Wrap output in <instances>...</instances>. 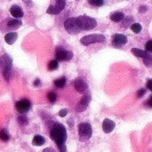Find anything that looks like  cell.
I'll use <instances>...</instances> for the list:
<instances>
[{"mask_svg":"<svg viewBox=\"0 0 152 152\" xmlns=\"http://www.w3.org/2000/svg\"><path fill=\"white\" fill-rule=\"evenodd\" d=\"M52 140L55 142L58 147L63 145L67 140V132L63 125L60 123H55L51 128L50 133Z\"/></svg>","mask_w":152,"mask_h":152,"instance_id":"1","label":"cell"},{"mask_svg":"<svg viewBox=\"0 0 152 152\" xmlns=\"http://www.w3.org/2000/svg\"><path fill=\"white\" fill-rule=\"evenodd\" d=\"M12 59L10 56L7 54H4L3 57L0 58V67L3 69V76L5 81H10L12 75Z\"/></svg>","mask_w":152,"mask_h":152,"instance_id":"2","label":"cell"},{"mask_svg":"<svg viewBox=\"0 0 152 152\" xmlns=\"http://www.w3.org/2000/svg\"><path fill=\"white\" fill-rule=\"evenodd\" d=\"M77 25L80 28V30H90L96 27L97 21L95 19L86 16V15H81L77 18Z\"/></svg>","mask_w":152,"mask_h":152,"instance_id":"3","label":"cell"},{"mask_svg":"<svg viewBox=\"0 0 152 152\" xmlns=\"http://www.w3.org/2000/svg\"><path fill=\"white\" fill-rule=\"evenodd\" d=\"M106 40V37L101 34H91L85 36L81 38L80 42L84 45H89L95 43H103Z\"/></svg>","mask_w":152,"mask_h":152,"instance_id":"4","label":"cell"},{"mask_svg":"<svg viewBox=\"0 0 152 152\" xmlns=\"http://www.w3.org/2000/svg\"><path fill=\"white\" fill-rule=\"evenodd\" d=\"M79 139L82 142L89 140L92 136V126L88 123H81L78 126Z\"/></svg>","mask_w":152,"mask_h":152,"instance_id":"5","label":"cell"},{"mask_svg":"<svg viewBox=\"0 0 152 152\" xmlns=\"http://www.w3.org/2000/svg\"><path fill=\"white\" fill-rule=\"evenodd\" d=\"M64 28H65L66 31L68 33H69V34H77V33H79L81 31L78 25H77V18H74V17L68 18L65 20Z\"/></svg>","mask_w":152,"mask_h":152,"instance_id":"6","label":"cell"},{"mask_svg":"<svg viewBox=\"0 0 152 152\" xmlns=\"http://www.w3.org/2000/svg\"><path fill=\"white\" fill-rule=\"evenodd\" d=\"M66 0H55V5H50L46 11L49 14H59L65 7Z\"/></svg>","mask_w":152,"mask_h":152,"instance_id":"7","label":"cell"},{"mask_svg":"<svg viewBox=\"0 0 152 152\" xmlns=\"http://www.w3.org/2000/svg\"><path fill=\"white\" fill-rule=\"evenodd\" d=\"M55 56L56 59L59 61H69L73 57V53L70 51H67L61 47H57Z\"/></svg>","mask_w":152,"mask_h":152,"instance_id":"8","label":"cell"},{"mask_svg":"<svg viewBox=\"0 0 152 152\" xmlns=\"http://www.w3.org/2000/svg\"><path fill=\"white\" fill-rule=\"evenodd\" d=\"M16 110L20 113V114H24L26 112H28L30 108H31V103L28 99H22L19 102H16Z\"/></svg>","mask_w":152,"mask_h":152,"instance_id":"9","label":"cell"},{"mask_svg":"<svg viewBox=\"0 0 152 152\" xmlns=\"http://www.w3.org/2000/svg\"><path fill=\"white\" fill-rule=\"evenodd\" d=\"M90 99L91 98H90L89 95H84L81 98V100L78 102V104L77 105V111L82 112V111L86 110L87 106H88V104H89V102H90Z\"/></svg>","mask_w":152,"mask_h":152,"instance_id":"10","label":"cell"},{"mask_svg":"<svg viewBox=\"0 0 152 152\" xmlns=\"http://www.w3.org/2000/svg\"><path fill=\"white\" fill-rule=\"evenodd\" d=\"M116 126V124L114 123V121L109 119V118H105L103 120V123H102V130L104 133L106 134H110L111 133L114 128Z\"/></svg>","mask_w":152,"mask_h":152,"instance_id":"11","label":"cell"},{"mask_svg":"<svg viewBox=\"0 0 152 152\" xmlns=\"http://www.w3.org/2000/svg\"><path fill=\"white\" fill-rule=\"evenodd\" d=\"M74 86H75V89L78 93H81V94L85 93L87 90V84L83 79H80V78H77L75 80Z\"/></svg>","mask_w":152,"mask_h":152,"instance_id":"12","label":"cell"},{"mask_svg":"<svg viewBox=\"0 0 152 152\" xmlns=\"http://www.w3.org/2000/svg\"><path fill=\"white\" fill-rule=\"evenodd\" d=\"M127 42V38L123 34H115L112 37V43L114 45H122Z\"/></svg>","mask_w":152,"mask_h":152,"instance_id":"13","label":"cell"},{"mask_svg":"<svg viewBox=\"0 0 152 152\" xmlns=\"http://www.w3.org/2000/svg\"><path fill=\"white\" fill-rule=\"evenodd\" d=\"M10 12L12 14V17L16 18V19H19V18H21L23 16V11L22 9L19 6V5H12L11 8H10Z\"/></svg>","mask_w":152,"mask_h":152,"instance_id":"14","label":"cell"},{"mask_svg":"<svg viewBox=\"0 0 152 152\" xmlns=\"http://www.w3.org/2000/svg\"><path fill=\"white\" fill-rule=\"evenodd\" d=\"M17 37H18V34L17 33H15V32H10V33H7L4 36V41L8 45H12L17 40Z\"/></svg>","mask_w":152,"mask_h":152,"instance_id":"15","label":"cell"},{"mask_svg":"<svg viewBox=\"0 0 152 152\" xmlns=\"http://www.w3.org/2000/svg\"><path fill=\"white\" fill-rule=\"evenodd\" d=\"M124 18H125V15L121 12H116L110 16V20L114 22H120L121 20H124Z\"/></svg>","mask_w":152,"mask_h":152,"instance_id":"16","label":"cell"},{"mask_svg":"<svg viewBox=\"0 0 152 152\" xmlns=\"http://www.w3.org/2000/svg\"><path fill=\"white\" fill-rule=\"evenodd\" d=\"M21 24H22L21 20H17V19H12V20H10L7 22L8 28H19Z\"/></svg>","mask_w":152,"mask_h":152,"instance_id":"17","label":"cell"},{"mask_svg":"<svg viewBox=\"0 0 152 152\" xmlns=\"http://www.w3.org/2000/svg\"><path fill=\"white\" fill-rule=\"evenodd\" d=\"M45 140L41 135H36L32 140V143L35 146H42L43 144H45Z\"/></svg>","mask_w":152,"mask_h":152,"instance_id":"18","label":"cell"},{"mask_svg":"<svg viewBox=\"0 0 152 152\" xmlns=\"http://www.w3.org/2000/svg\"><path fill=\"white\" fill-rule=\"evenodd\" d=\"M66 81H67L66 77H61L54 80V86L56 87H58V88H63L65 86V85H66Z\"/></svg>","mask_w":152,"mask_h":152,"instance_id":"19","label":"cell"},{"mask_svg":"<svg viewBox=\"0 0 152 152\" xmlns=\"http://www.w3.org/2000/svg\"><path fill=\"white\" fill-rule=\"evenodd\" d=\"M131 52L136 56V57H140V58H143L146 56L147 54V52L146 51H143L142 49H138V48H133L131 50Z\"/></svg>","mask_w":152,"mask_h":152,"instance_id":"20","label":"cell"},{"mask_svg":"<svg viewBox=\"0 0 152 152\" xmlns=\"http://www.w3.org/2000/svg\"><path fill=\"white\" fill-rule=\"evenodd\" d=\"M18 123H19L20 126H26L28 123V118L26 116H23V115L19 116L18 117Z\"/></svg>","mask_w":152,"mask_h":152,"instance_id":"21","label":"cell"},{"mask_svg":"<svg viewBox=\"0 0 152 152\" xmlns=\"http://www.w3.org/2000/svg\"><path fill=\"white\" fill-rule=\"evenodd\" d=\"M10 136L8 134V133L5 130H1L0 131V140H2L3 142H7L9 141Z\"/></svg>","mask_w":152,"mask_h":152,"instance_id":"22","label":"cell"},{"mask_svg":"<svg viewBox=\"0 0 152 152\" xmlns=\"http://www.w3.org/2000/svg\"><path fill=\"white\" fill-rule=\"evenodd\" d=\"M142 25L139 24V23H134L131 25V29L134 32V33H140L142 31Z\"/></svg>","mask_w":152,"mask_h":152,"instance_id":"23","label":"cell"},{"mask_svg":"<svg viewBox=\"0 0 152 152\" xmlns=\"http://www.w3.org/2000/svg\"><path fill=\"white\" fill-rule=\"evenodd\" d=\"M143 62L147 67H151L152 66V56L146 54L145 57H143Z\"/></svg>","mask_w":152,"mask_h":152,"instance_id":"24","label":"cell"},{"mask_svg":"<svg viewBox=\"0 0 152 152\" xmlns=\"http://www.w3.org/2000/svg\"><path fill=\"white\" fill-rule=\"evenodd\" d=\"M88 3L94 6H102L104 4V0H88Z\"/></svg>","mask_w":152,"mask_h":152,"instance_id":"25","label":"cell"},{"mask_svg":"<svg viewBox=\"0 0 152 152\" xmlns=\"http://www.w3.org/2000/svg\"><path fill=\"white\" fill-rule=\"evenodd\" d=\"M58 69V61L56 60L52 61L49 64H48V69L49 70H55Z\"/></svg>","mask_w":152,"mask_h":152,"instance_id":"26","label":"cell"},{"mask_svg":"<svg viewBox=\"0 0 152 152\" xmlns=\"http://www.w3.org/2000/svg\"><path fill=\"white\" fill-rule=\"evenodd\" d=\"M47 98H48L49 102H54L56 101V99H57V95H56V94H55V93H53V92H50V93H48V94H47Z\"/></svg>","mask_w":152,"mask_h":152,"instance_id":"27","label":"cell"},{"mask_svg":"<svg viewBox=\"0 0 152 152\" xmlns=\"http://www.w3.org/2000/svg\"><path fill=\"white\" fill-rule=\"evenodd\" d=\"M145 49L148 52H152V40H149L145 45Z\"/></svg>","mask_w":152,"mask_h":152,"instance_id":"28","label":"cell"},{"mask_svg":"<svg viewBox=\"0 0 152 152\" xmlns=\"http://www.w3.org/2000/svg\"><path fill=\"white\" fill-rule=\"evenodd\" d=\"M145 93H146V91H145V89H140L138 92H137V97H139V98H141V97H142L144 94H145Z\"/></svg>","mask_w":152,"mask_h":152,"instance_id":"29","label":"cell"},{"mask_svg":"<svg viewBox=\"0 0 152 152\" xmlns=\"http://www.w3.org/2000/svg\"><path fill=\"white\" fill-rule=\"evenodd\" d=\"M67 114H68V110H61L59 112V116L61 117V118H64L65 116H67Z\"/></svg>","mask_w":152,"mask_h":152,"instance_id":"30","label":"cell"},{"mask_svg":"<svg viewBox=\"0 0 152 152\" xmlns=\"http://www.w3.org/2000/svg\"><path fill=\"white\" fill-rule=\"evenodd\" d=\"M147 88L152 92V79L148 80V82H147Z\"/></svg>","mask_w":152,"mask_h":152,"instance_id":"31","label":"cell"},{"mask_svg":"<svg viewBox=\"0 0 152 152\" xmlns=\"http://www.w3.org/2000/svg\"><path fill=\"white\" fill-rule=\"evenodd\" d=\"M59 149H60V152H67V150H66V146H65V144H63V145L60 146V147H59Z\"/></svg>","mask_w":152,"mask_h":152,"instance_id":"32","label":"cell"},{"mask_svg":"<svg viewBox=\"0 0 152 152\" xmlns=\"http://www.w3.org/2000/svg\"><path fill=\"white\" fill-rule=\"evenodd\" d=\"M147 105L150 107V108H152V95L149 98L148 102H147Z\"/></svg>","mask_w":152,"mask_h":152,"instance_id":"33","label":"cell"},{"mask_svg":"<svg viewBox=\"0 0 152 152\" xmlns=\"http://www.w3.org/2000/svg\"><path fill=\"white\" fill-rule=\"evenodd\" d=\"M139 11H140L141 12H144L147 11V7H146V6H141V7L139 8Z\"/></svg>","mask_w":152,"mask_h":152,"instance_id":"34","label":"cell"},{"mask_svg":"<svg viewBox=\"0 0 152 152\" xmlns=\"http://www.w3.org/2000/svg\"><path fill=\"white\" fill-rule=\"evenodd\" d=\"M43 152H55V151L52 148H46L43 151Z\"/></svg>","mask_w":152,"mask_h":152,"instance_id":"35","label":"cell"},{"mask_svg":"<svg viewBox=\"0 0 152 152\" xmlns=\"http://www.w3.org/2000/svg\"><path fill=\"white\" fill-rule=\"evenodd\" d=\"M39 85H40V80H39V79H37V80L34 82V86H38Z\"/></svg>","mask_w":152,"mask_h":152,"instance_id":"36","label":"cell"}]
</instances>
